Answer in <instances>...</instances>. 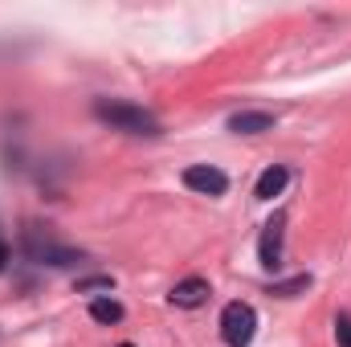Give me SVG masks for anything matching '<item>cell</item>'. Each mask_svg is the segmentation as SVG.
Segmentation results:
<instances>
[{
	"label": "cell",
	"mask_w": 351,
	"mask_h": 347,
	"mask_svg": "<svg viewBox=\"0 0 351 347\" xmlns=\"http://www.w3.org/2000/svg\"><path fill=\"white\" fill-rule=\"evenodd\" d=\"M335 335H339L343 347H351V315H339V319H335Z\"/></svg>",
	"instance_id": "obj_12"
},
{
	"label": "cell",
	"mask_w": 351,
	"mask_h": 347,
	"mask_svg": "<svg viewBox=\"0 0 351 347\" xmlns=\"http://www.w3.org/2000/svg\"><path fill=\"white\" fill-rule=\"evenodd\" d=\"M8 265V246H4V237H0V270Z\"/></svg>",
	"instance_id": "obj_13"
},
{
	"label": "cell",
	"mask_w": 351,
	"mask_h": 347,
	"mask_svg": "<svg viewBox=\"0 0 351 347\" xmlns=\"http://www.w3.org/2000/svg\"><path fill=\"white\" fill-rule=\"evenodd\" d=\"M269 127H274L269 110H237V115H229V131H237V135H262Z\"/></svg>",
	"instance_id": "obj_7"
},
{
	"label": "cell",
	"mask_w": 351,
	"mask_h": 347,
	"mask_svg": "<svg viewBox=\"0 0 351 347\" xmlns=\"http://www.w3.org/2000/svg\"><path fill=\"white\" fill-rule=\"evenodd\" d=\"M254 331H258V311L250 302H229L221 311V339L229 347H250L254 344Z\"/></svg>",
	"instance_id": "obj_2"
},
{
	"label": "cell",
	"mask_w": 351,
	"mask_h": 347,
	"mask_svg": "<svg viewBox=\"0 0 351 347\" xmlns=\"http://www.w3.org/2000/svg\"><path fill=\"white\" fill-rule=\"evenodd\" d=\"M184 184H188L192 192H200V196H225V192H229V176L221 172V168H213V164H192V168H184Z\"/></svg>",
	"instance_id": "obj_3"
},
{
	"label": "cell",
	"mask_w": 351,
	"mask_h": 347,
	"mask_svg": "<svg viewBox=\"0 0 351 347\" xmlns=\"http://www.w3.org/2000/svg\"><path fill=\"white\" fill-rule=\"evenodd\" d=\"M282 233H286V213H274L265 221L262 241H258V258H262L265 270H278L282 265Z\"/></svg>",
	"instance_id": "obj_5"
},
{
	"label": "cell",
	"mask_w": 351,
	"mask_h": 347,
	"mask_svg": "<svg viewBox=\"0 0 351 347\" xmlns=\"http://www.w3.org/2000/svg\"><path fill=\"white\" fill-rule=\"evenodd\" d=\"M286 180H290V172H286L282 164H274V168H265V172L258 176V188H254V196H258V200H274V196H282V188H286Z\"/></svg>",
	"instance_id": "obj_8"
},
{
	"label": "cell",
	"mask_w": 351,
	"mask_h": 347,
	"mask_svg": "<svg viewBox=\"0 0 351 347\" xmlns=\"http://www.w3.org/2000/svg\"><path fill=\"white\" fill-rule=\"evenodd\" d=\"M94 115H98L102 123H110L114 131H127V135H160L156 115H147L143 106L119 102V98H98V102H94Z\"/></svg>",
	"instance_id": "obj_1"
},
{
	"label": "cell",
	"mask_w": 351,
	"mask_h": 347,
	"mask_svg": "<svg viewBox=\"0 0 351 347\" xmlns=\"http://www.w3.org/2000/svg\"><path fill=\"white\" fill-rule=\"evenodd\" d=\"M208 294H213V286L204 282V278H184V282H176L172 286V307H184V311H196V307H204L208 302Z\"/></svg>",
	"instance_id": "obj_6"
},
{
	"label": "cell",
	"mask_w": 351,
	"mask_h": 347,
	"mask_svg": "<svg viewBox=\"0 0 351 347\" xmlns=\"http://www.w3.org/2000/svg\"><path fill=\"white\" fill-rule=\"evenodd\" d=\"M25 250H29V258L41 261V265H78V261H82V250L53 246L49 237H45V241H41V237H29V241H25Z\"/></svg>",
	"instance_id": "obj_4"
},
{
	"label": "cell",
	"mask_w": 351,
	"mask_h": 347,
	"mask_svg": "<svg viewBox=\"0 0 351 347\" xmlns=\"http://www.w3.org/2000/svg\"><path fill=\"white\" fill-rule=\"evenodd\" d=\"M90 319L102 323V327H114V323H123V307L114 298H94L90 302Z\"/></svg>",
	"instance_id": "obj_9"
},
{
	"label": "cell",
	"mask_w": 351,
	"mask_h": 347,
	"mask_svg": "<svg viewBox=\"0 0 351 347\" xmlns=\"http://www.w3.org/2000/svg\"><path fill=\"white\" fill-rule=\"evenodd\" d=\"M119 347H135V344H119Z\"/></svg>",
	"instance_id": "obj_14"
},
{
	"label": "cell",
	"mask_w": 351,
	"mask_h": 347,
	"mask_svg": "<svg viewBox=\"0 0 351 347\" xmlns=\"http://www.w3.org/2000/svg\"><path fill=\"white\" fill-rule=\"evenodd\" d=\"M90 290H114V278H110V274H98V278H82V282H78V294H90Z\"/></svg>",
	"instance_id": "obj_11"
},
{
	"label": "cell",
	"mask_w": 351,
	"mask_h": 347,
	"mask_svg": "<svg viewBox=\"0 0 351 347\" xmlns=\"http://www.w3.org/2000/svg\"><path fill=\"white\" fill-rule=\"evenodd\" d=\"M311 286V274H298V278H286V282H274L269 290L278 294V298H294V294H302Z\"/></svg>",
	"instance_id": "obj_10"
}]
</instances>
